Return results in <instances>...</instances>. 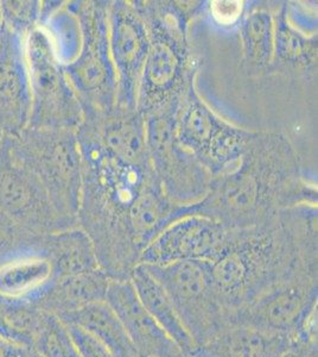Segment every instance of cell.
<instances>
[{
    "instance_id": "obj_1",
    "label": "cell",
    "mask_w": 318,
    "mask_h": 357,
    "mask_svg": "<svg viewBox=\"0 0 318 357\" xmlns=\"http://www.w3.org/2000/svg\"><path fill=\"white\" fill-rule=\"evenodd\" d=\"M166 289L196 348L222 329L223 305L214 289L212 274L193 261H177L163 266H145Z\"/></svg>"
},
{
    "instance_id": "obj_2",
    "label": "cell",
    "mask_w": 318,
    "mask_h": 357,
    "mask_svg": "<svg viewBox=\"0 0 318 357\" xmlns=\"http://www.w3.org/2000/svg\"><path fill=\"white\" fill-rule=\"evenodd\" d=\"M0 210L33 235L42 237L58 230L60 213L6 135L0 146Z\"/></svg>"
},
{
    "instance_id": "obj_3",
    "label": "cell",
    "mask_w": 318,
    "mask_h": 357,
    "mask_svg": "<svg viewBox=\"0 0 318 357\" xmlns=\"http://www.w3.org/2000/svg\"><path fill=\"white\" fill-rule=\"evenodd\" d=\"M29 77L31 85V114L28 128L57 130L68 122L65 85L57 70L45 33L37 28L25 40Z\"/></svg>"
},
{
    "instance_id": "obj_4",
    "label": "cell",
    "mask_w": 318,
    "mask_h": 357,
    "mask_svg": "<svg viewBox=\"0 0 318 357\" xmlns=\"http://www.w3.org/2000/svg\"><path fill=\"white\" fill-rule=\"evenodd\" d=\"M31 85L25 38L1 23L0 30V130L18 136L29 126Z\"/></svg>"
},
{
    "instance_id": "obj_5",
    "label": "cell",
    "mask_w": 318,
    "mask_h": 357,
    "mask_svg": "<svg viewBox=\"0 0 318 357\" xmlns=\"http://www.w3.org/2000/svg\"><path fill=\"white\" fill-rule=\"evenodd\" d=\"M10 138L13 149L40 178L61 215L73 169L72 153L65 136L57 130L26 128Z\"/></svg>"
},
{
    "instance_id": "obj_6",
    "label": "cell",
    "mask_w": 318,
    "mask_h": 357,
    "mask_svg": "<svg viewBox=\"0 0 318 357\" xmlns=\"http://www.w3.org/2000/svg\"><path fill=\"white\" fill-rule=\"evenodd\" d=\"M105 303L119 318L139 355L186 357L157 321L143 307L131 281H109Z\"/></svg>"
},
{
    "instance_id": "obj_7",
    "label": "cell",
    "mask_w": 318,
    "mask_h": 357,
    "mask_svg": "<svg viewBox=\"0 0 318 357\" xmlns=\"http://www.w3.org/2000/svg\"><path fill=\"white\" fill-rule=\"evenodd\" d=\"M317 305V291L282 287L266 291L252 301L241 323L259 329L294 336L303 318Z\"/></svg>"
},
{
    "instance_id": "obj_8",
    "label": "cell",
    "mask_w": 318,
    "mask_h": 357,
    "mask_svg": "<svg viewBox=\"0 0 318 357\" xmlns=\"http://www.w3.org/2000/svg\"><path fill=\"white\" fill-rule=\"evenodd\" d=\"M55 280L53 264L40 242L0 266V301L35 304Z\"/></svg>"
},
{
    "instance_id": "obj_9",
    "label": "cell",
    "mask_w": 318,
    "mask_h": 357,
    "mask_svg": "<svg viewBox=\"0 0 318 357\" xmlns=\"http://www.w3.org/2000/svg\"><path fill=\"white\" fill-rule=\"evenodd\" d=\"M292 337L240 321L222 328L191 354L198 357H280Z\"/></svg>"
},
{
    "instance_id": "obj_10",
    "label": "cell",
    "mask_w": 318,
    "mask_h": 357,
    "mask_svg": "<svg viewBox=\"0 0 318 357\" xmlns=\"http://www.w3.org/2000/svg\"><path fill=\"white\" fill-rule=\"evenodd\" d=\"M131 284L137 293L138 299L143 307L176 343L182 353L186 356L193 353L196 349L193 337L182 321L181 317L166 289L154 279V276L146 267L138 268L133 273Z\"/></svg>"
},
{
    "instance_id": "obj_11",
    "label": "cell",
    "mask_w": 318,
    "mask_h": 357,
    "mask_svg": "<svg viewBox=\"0 0 318 357\" xmlns=\"http://www.w3.org/2000/svg\"><path fill=\"white\" fill-rule=\"evenodd\" d=\"M109 280L93 271L56 279L33 305L56 316L105 301Z\"/></svg>"
},
{
    "instance_id": "obj_12",
    "label": "cell",
    "mask_w": 318,
    "mask_h": 357,
    "mask_svg": "<svg viewBox=\"0 0 318 357\" xmlns=\"http://www.w3.org/2000/svg\"><path fill=\"white\" fill-rule=\"evenodd\" d=\"M65 324L80 326L92 333L116 357H139L119 318L105 301L95 303L73 312L57 316Z\"/></svg>"
},
{
    "instance_id": "obj_13",
    "label": "cell",
    "mask_w": 318,
    "mask_h": 357,
    "mask_svg": "<svg viewBox=\"0 0 318 357\" xmlns=\"http://www.w3.org/2000/svg\"><path fill=\"white\" fill-rule=\"evenodd\" d=\"M40 248L53 264L56 279L95 271L89 244L79 232H54L40 238Z\"/></svg>"
},
{
    "instance_id": "obj_14",
    "label": "cell",
    "mask_w": 318,
    "mask_h": 357,
    "mask_svg": "<svg viewBox=\"0 0 318 357\" xmlns=\"http://www.w3.org/2000/svg\"><path fill=\"white\" fill-rule=\"evenodd\" d=\"M30 349L42 357H80L67 325L54 313L43 310Z\"/></svg>"
},
{
    "instance_id": "obj_15",
    "label": "cell",
    "mask_w": 318,
    "mask_h": 357,
    "mask_svg": "<svg viewBox=\"0 0 318 357\" xmlns=\"http://www.w3.org/2000/svg\"><path fill=\"white\" fill-rule=\"evenodd\" d=\"M1 23L26 40L33 30L40 28L42 3L36 0H1Z\"/></svg>"
},
{
    "instance_id": "obj_16",
    "label": "cell",
    "mask_w": 318,
    "mask_h": 357,
    "mask_svg": "<svg viewBox=\"0 0 318 357\" xmlns=\"http://www.w3.org/2000/svg\"><path fill=\"white\" fill-rule=\"evenodd\" d=\"M42 237L20 227L16 220L0 210V266L15 256L37 247Z\"/></svg>"
},
{
    "instance_id": "obj_17",
    "label": "cell",
    "mask_w": 318,
    "mask_h": 357,
    "mask_svg": "<svg viewBox=\"0 0 318 357\" xmlns=\"http://www.w3.org/2000/svg\"><path fill=\"white\" fill-rule=\"evenodd\" d=\"M65 325L80 357H116L111 353V350L92 333H87L77 325Z\"/></svg>"
},
{
    "instance_id": "obj_18",
    "label": "cell",
    "mask_w": 318,
    "mask_h": 357,
    "mask_svg": "<svg viewBox=\"0 0 318 357\" xmlns=\"http://www.w3.org/2000/svg\"><path fill=\"white\" fill-rule=\"evenodd\" d=\"M212 10H213L214 17L220 23L230 24L240 16L242 3L240 1H214Z\"/></svg>"
},
{
    "instance_id": "obj_19",
    "label": "cell",
    "mask_w": 318,
    "mask_h": 357,
    "mask_svg": "<svg viewBox=\"0 0 318 357\" xmlns=\"http://www.w3.org/2000/svg\"><path fill=\"white\" fill-rule=\"evenodd\" d=\"M280 357H318L317 342L294 336Z\"/></svg>"
},
{
    "instance_id": "obj_20",
    "label": "cell",
    "mask_w": 318,
    "mask_h": 357,
    "mask_svg": "<svg viewBox=\"0 0 318 357\" xmlns=\"http://www.w3.org/2000/svg\"><path fill=\"white\" fill-rule=\"evenodd\" d=\"M29 350L0 335V357H29Z\"/></svg>"
},
{
    "instance_id": "obj_21",
    "label": "cell",
    "mask_w": 318,
    "mask_h": 357,
    "mask_svg": "<svg viewBox=\"0 0 318 357\" xmlns=\"http://www.w3.org/2000/svg\"><path fill=\"white\" fill-rule=\"evenodd\" d=\"M29 357H42V356H40V355H38V354L37 353H35V351H33V350H29Z\"/></svg>"
},
{
    "instance_id": "obj_22",
    "label": "cell",
    "mask_w": 318,
    "mask_h": 357,
    "mask_svg": "<svg viewBox=\"0 0 318 357\" xmlns=\"http://www.w3.org/2000/svg\"><path fill=\"white\" fill-rule=\"evenodd\" d=\"M3 138H4V134H3V131L0 130V146H1V142H3Z\"/></svg>"
},
{
    "instance_id": "obj_23",
    "label": "cell",
    "mask_w": 318,
    "mask_h": 357,
    "mask_svg": "<svg viewBox=\"0 0 318 357\" xmlns=\"http://www.w3.org/2000/svg\"><path fill=\"white\" fill-rule=\"evenodd\" d=\"M186 357H198V356H196V355H193V354H190V355H188V356H186Z\"/></svg>"
},
{
    "instance_id": "obj_24",
    "label": "cell",
    "mask_w": 318,
    "mask_h": 357,
    "mask_svg": "<svg viewBox=\"0 0 318 357\" xmlns=\"http://www.w3.org/2000/svg\"><path fill=\"white\" fill-rule=\"evenodd\" d=\"M0 30H1V16H0Z\"/></svg>"
},
{
    "instance_id": "obj_25",
    "label": "cell",
    "mask_w": 318,
    "mask_h": 357,
    "mask_svg": "<svg viewBox=\"0 0 318 357\" xmlns=\"http://www.w3.org/2000/svg\"><path fill=\"white\" fill-rule=\"evenodd\" d=\"M139 357H148V356H141H141H139Z\"/></svg>"
}]
</instances>
